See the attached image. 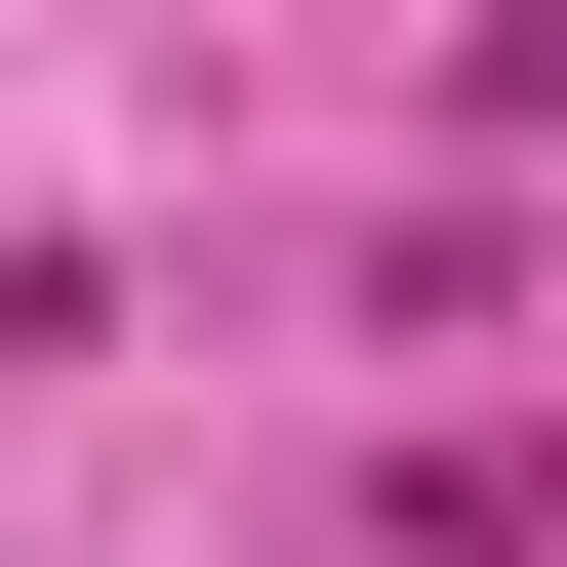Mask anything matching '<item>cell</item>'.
Masks as SVG:
<instances>
[{
    "mask_svg": "<svg viewBox=\"0 0 567 567\" xmlns=\"http://www.w3.org/2000/svg\"><path fill=\"white\" fill-rule=\"evenodd\" d=\"M446 82H486V122H567V0H486V41H446Z\"/></svg>",
    "mask_w": 567,
    "mask_h": 567,
    "instance_id": "obj_1",
    "label": "cell"
}]
</instances>
